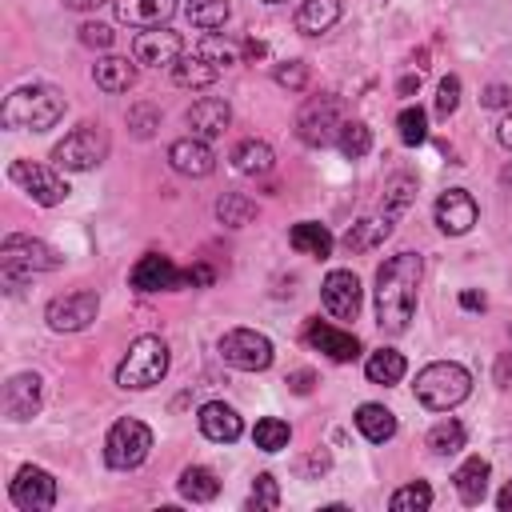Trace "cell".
I'll list each match as a JSON object with an SVG mask.
<instances>
[{
  "mask_svg": "<svg viewBox=\"0 0 512 512\" xmlns=\"http://www.w3.org/2000/svg\"><path fill=\"white\" fill-rule=\"evenodd\" d=\"M488 476H492V464L484 456H468L456 472H452V484H456V496L464 504H480L484 492H488Z\"/></svg>",
  "mask_w": 512,
  "mask_h": 512,
  "instance_id": "23",
  "label": "cell"
},
{
  "mask_svg": "<svg viewBox=\"0 0 512 512\" xmlns=\"http://www.w3.org/2000/svg\"><path fill=\"white\" fill-rule=\"evenodd\" d=\"M264 4H284V0H264Z\"/></svg>",
  "mask_w": 512,
  "mask_h": 512,
  "instance_id": "58",
  "label": "cell"
},
{
  "mask_svg": "<svg viewBox=\"0 0 512 512\" xmlns=\"http://www.w3.org/2000/svg\"><path fill=\"white\" fill-rule=\"evenodd\" d=\"M484 108H512V88L508 84H488L484 96H480Z\"/></svg>",
  "mask_w": 512,
  "mask_h": 512,
  "instance_id": "47",
  "label": "cell"
},
{
  "mask_svg": "<svg viewBox=\"0 0 512 512\" xmlns=\"http://www.w3.org/2000/svg\"><path fill=\"white\" fill-rule=\"evenodd\" d=\"M8 176H12L36 204H44V208L68 200V184H64V176H60L56 168H48V164H36V160H12Z\"/></svg>",
  "mask_w": 512,
  "mask_h": 512,
  "instance_id": "11",
  "label": "cell"
},
{
  "mask_svg": "<svg viewBox=\"0 0 512 512\" xmlns=\"http://www.w3.org/2000/svg\"><path fill=\"white\" fill-rule=\"evenodd\" d=\"M304 340H308L312 348H320V352H324L328 360H336V364H348V360L360 356V340H356L352 332L332 328V324H320V320H308Z\"/></svg>",
  "mask_w": 512,
  "mask_h": 512,
  "instance_id": "19",
  "label": "cell"
},
{
  "mask_svg": "<svg viewBox=\"0 0 512 512\" xmlns=\"http://www.w3.org/2000/svg\"><path fill=\"white\" fill-rule=\"evenodd\" d=\"M196 424H200V432H204L208 440H216V444H232V440H240V432H244L240 412H236L232 404H224V400H208V404H200Z\"/></svg>",
  "mask_w": 512,
  "mask_h": 512,
  "instance_id": "20",
  "label": "cell"
},
{
  "mask_svg": "<svg viewBox=\"0 0 512 512\" xmlns=\"http://www.w3.org/2000/svg\"><path fill=\"white\" fill-rule=\"evenodd\" d=\"M180 276H184V272H180L168 256L148 252V256H140V260L132 264L128 284H132L136 292H168V288H180Z\"/></svg>",
  "mask_w": 512,
  "mask_h": 512,
  "instance_id": "16",
  "label": "cell"
},
{
  "mask_svg": "<svg viewBox=\"0 0 512 512\" xmlns=\"http://www.w3.org/2000/svg\"><path fill=\"white\" fill-rule=\"evenodd\" d=\"M184 16L200 28V32H216L228 20V0H184Z\"/></svg>",
  "mask_w": 512,
  "mask_h": 512,
  "instance_id": "33",
  "label": "cell"
},
{
  "mask_svg": "<svg viewBox=\"0 0 512 512\" xmlns=\"http://www.w3.org/2000/svg\"><path fill=\"white\" fill-rule=\"evenodd\" d=\"M184 120H188L192 136L216 140V136H224V128L232 124V108H228V100H220V96H200V100L188 108Z\"/></svg>",
  "mask_w": 512,
  "mask_h": 512,
  "instance_id": "21",
  "label": "cell"
},
{
  "mask_svg": "<svg viewBox=\"0 0 512 512\" xmlns=\"http://www.w3.org/2000/svg\"><path fill=\"white\" fill-rule=\"evenodd\" d=\"M432 216H436V228L444 236H464V232H472L480 208H476V200H472L468 188H448V192H440Z\"/></svg>",
  "mask_w": 512,
  "mask_h": 512,
  "instance_id": "14",
  "label": "cell"
},
{
  "mask_svg": "<svg viewBox=\"0 0 512 512\" xmlns=\"http://www.w3.org/2000/svg\"><path fill=\"white\" fill-rule=\"evenodd\" d=\"M60 116H64V96L52 84H24L8 92L0 108L4 128H16V132H48Z\"/></svg>",
  "mask_w": 512,
  "mask_h": 512,
  "instance_id": "2",
  "label": "cell"
},
{
  "mask_svg": "<svg viewBox=\"0 0 512 512\" xmlns=\"http://www.w3.org/2000/svg\"><path fill=\"white\" fill-rule=\"evenodd\" d=\"M132 56L136 64H148V68H172L184 56V40L172 28H144L132 40Z\"/></svg>",
  "mask_w": 512,
  "mask_h": 512,
  "instance_id": "13",
  "label": "cell"
},
{
  "mask_svg": "<svg viewBox=\"0 0 512 512\" xmlns=\"http://www.w3.org/2000/svg\"><path fill=\"white\" fill-rule=\"evenodd\" d=\"M420 256L416 252H396L376 268V324L388 336L408 332L412 312H416V288H420Z\"/></svg>",
  "mask_w": 512,
  "mask_h": 512,
  "instance_id": "1",
  "label": "cell"
},
{
  "mask_svg": "<svg viewBox=\"0 0 512 512\" xmlns=\"http://www.w3.org/2000/svg\"><path fill=\"white\" fill-rule=\"evenodd\" d=\"M148 452H152V428H148L144 420H136V416L116 420V424L108 428V436H104V460H108V468H116V472L140 468V464L148 460Z\"/></svg>",
  "mask_w": 512,
  "mask_h": 512,
  "instance_id": "7",
  "label": "cell"
},
{
  "mask_svg": "<svg viewBox=\"0 0 512 512\" xmlns=\"http://www.w3.org/2000/svg\"><path fill=\"white\" fill-rule=\"evenodd\" d=\"M104 156H108V136L100 124H80L52 148V164L64 172H92L96 164H104Z\"/></svg>",
  "mask_w": 512,
  "mask_h": 512,
  "instance_id": "8",
  "label": "cell"
},
{
  "mask_svg": "<svg viewBox=\"0 0 512 512\" xmlns=\"http://www.w3.org/2000/svg\"><path fill=\"white\" fill-rule=\"evenodd\" d=\"M172 12L176 0H116V20L128 28H164Z\"/></svg>",
  "mask_w": 512,
  "mask_h": 512,
  "instance_id": "22",
  "label": "cell"
},
{
  "mask_svg": "<svg viewBox=\"0 0 512 512\" xmlns=\"http://www.w3.org/2000/svg\"><path fill=\"white\" fill-rule=\"evenodd\" d=\"M496 140H500V144H504V148L512 152V112H508V116L500 120V128H496Z\"/></svg>",
  "mask_w": 512,
  "mask_h": 512,
  "instance_id": "51",
  "label": "cell"
},
{
  "mask_svg": "<svg viewBox=\"0 0 512 512\" xmlns=\"http://www.w3.org/2000/svg\"><path fill=\"white\" fill-rule=\"evenodd\" d=\"M176 488H180V496H184V500H192V504H208V500H216L220 480H216V472H212V468H204V464H188V468L180 472Z\"/></svg>",
  "mask_w": 512,
  "mask_h": 512,
  "instance_id": "30",
  "label": "cell"
},
{
  "mask_svg": "<svg viewBox=\"0 0 512 512\" xmlns=\"http://www.w3.org/2000/svg\"><path fill=\"white\" fill-rule=\"evenodd\" d=\"M80 44H88V48H108V44H112V28H108V24H84V28H80Z\"/></svg>",
  "mask_w": 512,
  "mask_h": 512,
  "instance_id": "46",
  "label": "cell"
},
{
  "mask_svg": "<svg viewBox=\"0 0 512 512\" xmlns=\"http://www.w3.org/2000/svg\"><path fill=\"white\" fill-rule=\"evenodd\" d=\"M200 288V284H212V268L208 264H196V268H184V276H180V288Z\"/></svg>",
  "mask_w": 512,
  "mask_h": 512,
  "instance_id": "48",
  "label": "cell"
},
{
  "mask_svg": "<svg viewBox=\"0 0 512 512\" xmlns=\"http://www.w3.org/2000/svg\"><path fill=\"white\" fill-rule=\"evenodd\" d=\"M216 216H220V224H228V228H244V224L256 216V204H252L244 192H224V196L216 200Z\"/></svg>",
  "mask_w": 512,
  "mask_h": 512,
  "instance_id": "34",
  "label": "cell"
},
{
  "mask_svg": "<svg viewBox=\"0 0 512 512\" xmlns=\"http://www.w3.org/2000/svg\"><path fill=\"white\" fill-rule=\"evenodd\" d=\"M312 380H316V376H312L308 368H300V372H292V376H288V388L304 396V392H312Z\"/></svg>",
  "mask_w": 512,
  "mask_h": 512,
  "instance_id": "49",
  "label": "cell"
},
{
  "mask_svg": "<svg viewBox=\"0 0 512 512\" xmlns=\"http://www.w3.org/2000/svg\"><path fill=\"white\" fill-rule=\"evenodd\" d=\"M224 68L220 64H212V60H204L200 52H192V56H180L176 64H172V80L180 84V88H208V84H216V76H220Z\"/></svg>",
  "mask_w": 512,
  "mask_h": 512,
  "instance_id": "28",
  "label": "cell"
},
{
  "mask_svg": "<svg viewBox=\"0 0 512 512\" xmlns=\"http://www.w3.org/2000/svg\"><path fill=\"white\" fill-rule=\"evenodd\" d=\"M40 388L44 380L36 372H16L8 384H4V416L8 420H32L40 412Z\"/></svg>",
  "mask_w": 512,
  "mask_h": 512,
  "instance_id": "17",
  "label": "cell"
},
{
  "mask_svg": "<svg viewBox=\"0 0 512 512\" xmlns=\"http://www.w3.org/2000/svg\"><path fill=\"white\" fill-rule=\"evenodd\" d=\"M416 400L424 404V408H432V412H448V408H456V404H464L468 400V392H472V372L464 368V364H456V360H436V364H428V368H420L416 372Z\"/></svg>",
  "mask_w": 512,
  "mask_h": 512,
  "instance_id": "3",
  "label": "cell"
},
{
  "mask_svg": "<svg viewBox=\"0 0 512 512\" xmlns=\"http://www.w3.org/2000/svg\"><path fill=\"white\" fill-rule=\"evenodd\" d=\"M460 308H468V312H480V308H484V292H472V288H464V292H460Z\"/></svg>",
  "mask_w": 512,
  "mask_h": 512,
  "instance_id": "50",
  "label": "cell"
},
{
  "mask_svg": "<svg viewBox=\"0 0 512 512\" xmlns=\"http://www.w3.org/2000/svg\"><path fill=\"white\" fill-rule=\"evenodd\" d=\"M320 300L336 320H356L360 312V280L348 268H332L320 284Z\"/></svg>",
  "mask_w": 512,
  "mask_h": 512,
  "instance_id": "15",
  "label": "cell"
},
{
  "mask_svg": "<svg viewBox=\"0 0 512 512\" xmlns=\"http://www.w3.org/2000/svg\"><path fill=\"white\" fill-rule=\"evenodd\" d=\"M272 148L264 144V140H240L236 148H232V168L236 172H244V176H264V172H272Z\"/></svg>",
  "mask_w": 512,
  "mask_h": 512,
  "instance_id": "31",
  "label": "cell"
},
{
  "mask_svg": "<svg viewBox=\"0 0 512 512\" xmlns=\"http://www.w3.org/2000/svg\"><path fill=\"white\" fill-rule=\"evenodd\" d=\"M252 440H256V448H260V452H280V448H288L292 428H288L280 416H264V420H256Z\"/></svg>",
  "mask_w": 512,
  "mask_h": 512,
  "instance_id": "35",
  "label": "cell"
},
{
  "mask_svg": "<svg viewBox=\"0 0 512 512\" xmlns=\"http://www.w3.org/2000/svg\"><path fill=\"white\" fill-rule=\"evenodd\" d=\"M508 376H512V352L500 356V364H496V384H508Z\"/></svg>",
  "mask_w": 512,
  "mask_h": 512,
  "instance_id": "52",
  "label": "cell"
},
{
  "mask_svg": "<svg viewBox=\"0 0 512 512\" xmlns=\"http://www.w3.org/2000/svg\"><path fill=\"white\" fill-rule=\"evenodd\" d=\"M168 164H172L180 176L200 180V176H208V172L216 168V156H212L208 140H200V136H180V140L168 144Z\"/></svg>",
  "mask_w": 512,
  "mask_h": 512,
  "instance_id": "18",
  "label": "cell"
},
{
  "mask_svg": "<svg viewBox=\"0 0 512 512\" xmlns=\"http://www.w3.org/2000/svg\"><path fill=\"white\" fill-rule=\"evenodd\" d=\"M216 348H220V360L228 368H240V372H264L272 364V356H276L272 340L264 332H256V328H228Z\"/></svg>",
  "mask_w": 512,
  "mask_h": 512,
  "instance_id": "9",
  "label": "cell"
},
{
  "mask_svg": "<svg viewBox=\"0 0 512 512\" xmlns=\"http://www.w3.org/2000/svg\"><path fill=\"white\" fill-rule=\"evenodd\" d=\"M288 244L296 248V252H304V256H316V260H324V256H332V232L324 228V224H316V220H300V224H292V232H288Z\"/></svg>",
  "mask_w": 512,
  "mask_h": 512,
  "instance_id": "27",
  "label": "cell"
},
{
  "mask_svg": "<svg viewBox=\"0 0 512 512\" xmlns=\"http://www.w3.org/2000/svg\"><path fill=\"white\" fill-rule=\"evenodd\" d=\"M408 372V360L396 352V348H380V352H372L368 360H364V376L372 380V384H400V376Z\"/></svg>",
  "mask_w": 512,
  "mask_h": 512,
  "instance_id": "32",
  "label": "cell"
},
{
  "mask_svg": "<svg viewBox=\"0 0 512 512\" xmlns=\"http://www.w3.org/2000/svg\"><path fill=\"white\" fill-rule=\"evenodd\" d=\"M60 268V252L48 248L44 240L32 236H8L0 244V272H4V288H20L24 280H32V272H52Z\"/></svg>",
  "mask_w": 512,
  "mask_h": 512,
  "instance_id": "5",
  "label": "cell"
},
{
  "mask_svg": "<svg viewBox=\"0 0 512 512\" xmlns=\"http://www.w3.org/2000/svg\"><path fill=\"white\" fill-rule=\"evenodd\" d=\"M416 84H420V76H416V80H412V76H404V80H400V96H408Z\"/></svg>",
  "mask_w": 512,
  "mask_h": 512,
  "instance_id": "56",
  "label": "cell"
},
{
  "mask_svg": "<svg viewBox=\"0 0 512 512\" xmlns=\"http://www.w3.org/2000/svg\"><path fill=\"white\" fill-rule=\"evenodd\" d=\"M388 236H392V216H388V212L364 216V220H356V224L344 232V248H348V252H368V248L384 244Z\"/></svg>",
  "mask_w": 512,
  "mask_h": 512,
  "instance_id": "24",
  "label": "cell"
},
{
  "mask_svg": "<svg viewBox=\"0 0 512 512\" xmlns=\"http://www.w3.org/2000/svg\"><path fill=\"white\" fill-rule=\"evenodd\" d=\"M92 80L104 92H128L136 84V64H128V56H104L92 64Z\"/></svg>",
  "mask_w": 512,
  "mask_h": 512,
  "instance_id": "26",
  "label": "cell"
},
{
  "mask_svg": "<svg viewBox=\"0 0 512 512\" xmlns=\"http://www.w3.org/2000/svg\"><path fill=\"white\" fill-rule=\"evenodd\" d=\"M496 508H500V512H512V480L500 488V496H496Z\"/></svg>",
  "mask_w": 512,
  "mask_h": 512,
  "instance_id": "53",
  "label": "cell"
},
{
  "mask_svg": "<svg viewBox=\"0 0 512 512\" xmlns=\"http://www.w3.org/2000/svg\"><path fill=\"white\" fill-rule=\"evenodd\" d=\"M412 192H416V180H412V176H392V180H388V192H384V212L396 220V216L408 208Z\"/></svg>",
  "mask_w": 512,
  "mask_h": 512,
  "instance_id": "40",
  "label": "cell"
},
{
  "mask_svg": "<svg viewBox=\"0 0 512 512\" xmlns=\"http://www.w3.org/2000/svg\"><path fill=\"white\" fill-rule=\"evenodd\" d=\"M196 52L204 56V60H212V64H220V68H228V64H236V48L228 44V40H220V36H204L200 44H196Z\"/></svg>",
  "mask_w": 512,
  "mask_h": 512,
  "instance_id": "43",
  "label": "cell"
},
{
  "mask_svg": "<svg viewBox=\"0 0 512 512\" xmlns=\"http://www.w3.org/2000/svg\"><path fill=\"white\" fill-rule=\"evenodd\" d=\"M156 124H160V112H156L152 104H136V108H128V128H132V136L148 140Z\"/></svg>",
  "mask_w": 512,
  "mask_h": 512,
  "instance_id": "44",
  "label": "cell"
},
{
  "mask_svg": "<svg viewBox=\"0 0 512 512\" xmlns=\"http://www.w3.org/2000/svg\"><path fill=\"white\" fill-rule=\"evenodd\" d=\"M272 80L280 88H288V92H304L308 88V64L304 60H284V64H276Z\"/></svg>",
  "mask_w": 512,
  "mask_h": 512,
  "instance_id": "41",
  "label": "cell"
},
{
  "mask_svg": "<svg viewBox=\"0 0 512 512\" xmlns=\"http://www.w3.org/2000/svg\"><path fill=\"white\" fill-rule=\"evenodd\" d=\"M428 448L436 452V456H456L460 448H464V424L460 420H440L432 432H428Z\"/></svg>",
  "mask_w": 512,
  "mask_h": 512,
  "instance_id": "37",
  "label": "cell"
},
{
  "mask_svg": "<svg viewBox=\"0 0 512 512\" xmlns=\"http://www.w3.org/2000/svg\"><path fill=\"white\" fill-rule=\"evenodd\" d=\"M428 504H432V488L424 480H412V484H404V488H396L388 496V508L392 512H424Z\"/></svg>",
  "mask_w": 512,
  "mask_h": 512,
  "instance_id": "38",
  "label": "cell"
},
{
  "mask_svg": "<svg viewBox=\"0 0 512 512\" xmlns=\"http://www.w3.org/2000/svg\"><path fill=\"white\" fill-rule=\"evenodd\" d=\"M340 20V0H300L296 8V28L304 36H324Z\"/></svg>",
  "mask_w": 512,
  "mask_h": 512,
  "instance_id": "25",
  "label": "cell"
},
{
  "mask_svg": "<svg viewBox=\"0 0 512 512\" xmlns=\"http://www.w3.org/2000/svg\"><path fill=\"white\" fill-rule=\"evenodd\" d=\"M280 504V488H276V476L272 472H260L252 480V496H248V508H276Z\"/></svg>",
  "mask_w": 512,
  "mask_h": 512,
  "instance_id": "42",
  "label": "cell"
},
{
  "mask_svg": "<svg viewBox=\"0 0 512 512\" xmlns=\"http://www.w3.org/2000/svg\"><path fill=\"white\" fill-rule=\"evenodd\" d=\"M344 100L332 96V92H320V96H308L296 112V136L308 144V148H324V144H336L340 140V128H344Z\"/></svg>",
  "mask_w": 512,
  "mask_h": 512,
  "instance_id": "6",
  "label": "cell"
},
{
  "mask_svg": "<svg viewBox=\"0 0 512 512\" xmlns=\"http://www.w3.org/2000/svg\"><path fill=\"white\" fill-rule=\"evenodd\" d=\"M356 428H360L364 440L384 444V440L396 436V416H392V408H384V404H360V408H356Z\"/></svg>",
  "mask_w": 512,
  "mask_h": 512,
  "instance_id": "29",
  "label": "cell"
},
{
  "mask_svg": "<svg viewBox=\"0 0 512 512\" xmlns=\"http://www.w3.org/2000/svg\"><path fill=\"white\" fill-rule=\"evenodd\" d=\"M104 0H64V8H72V12H88V8H100Z\"/></svg>",
  "mask_w": 512,
  "mask_h": 512,
  "instance_id": "54",
  "label": "cell"
},
{
  "mask_svg": "<svg viewBox=\"0 0 512 512\" xmlns=\"http://www.w3.org/2000/svg\"><path fill=\"white\" fill-rule=\"evenodd\" d=\"M500 180H504V184H512V164H508V168L500 172Z\"/></svg>",
  "mask_w": 512,
  "mask_h": 512,
  "instance_id": "57",
  "label": "cell"
},
{
  "mask_svg": "<svg viewBox=\"0 0 512 512\" xmlns=\"http://www.w3.org/2000/svg\"><path fill=\"white\" fill-rule=\"evenodd\" d=\"M168 372V344L160 336H136L116 368V384L128 392H144L152 384H160Z\"/></svg>",
  "mask_w": 512,
  "mask_h": 512,
  "instance_id": "4",
  "label": "cell"
},
{
  "mask_svg": "<svg viewBox=\"0 0 512 512\" xmlns=\"http://www.w3.org/2000/svg\"><path fill=\"white\" fill-rule=\"evenodd\" d=\"M8 496L24 512H44V508L56 504V480H52V472H44L36 464H24V468H16Z\"/></svg>",
  "mask_w": 512,
  "mask_h": 512,
  "instance_id": "12",
  "label": "cell"
},
{
  "mask_svg": "<svg viewBox=\"0 0 512 512\" xmlns=\"http://www.w3.org/2000/svg\"><path fill=\"white\" fill-rule=\"evenodd\" d=\"M396 128H400V140L412 148V144H424L428 140V112L420 104H408L400 116H396Z\"/></svg>",
  "mask_w": 512,
  "mask_h": 512,
  "instance_id": "39",
  "label": "cell"
},
{
  "mask_svg": "<svg viewBox=\"0 0 512 512\" xmlns=\"http://www.w3.org/2000/svg\"><path fill=\"white\" fill-rule=\"evenodd\" d=\"M244 56H248V60H260V56H264V44H260V40H244Z\"/></svg>",
  "mask_w": 512,
  "mask_h": 512,
  "instance_id": "55",
  "label": "cell"
},
{
  "mask_svg": "<svg viewBox=\"0 0 512 512\" xmlns=\"http://www.w3.org/2000/svg\"><path fill=\"white\" fill-rule=\"evenodd\" d=\"M96 312H100V296L92 288H80V292H64V296L48 300L44 320L52 332H80L96 320Z\"/></svg>",
  "mask_w": 512,
  "mask_h": 512,
  "instance_id": "10",
  "label": "cell"
},
{
  "mask_svg": "<svg viewBox=\"0 0 512 512\" xmlns=\"http://www.w3.org/2000/svg\"><path fill=\"white\" fill-rule=\"evenodd\" d=\"M340 152L348 156V160H364L368 152H372V128L364 124V120H348L344 128H340Z\"/></svg>",
  "mask_w": 512,
  "mask_h": 512,
  "instance_id": "36",
  "label": "cell"
},
{
  "mask_svg": "<svg viewBox=\"0 0 512 512\" xmlns=\"http://www.w3.org/2000/svg\"><path fill=\"white\" fill-rule=\"evenodd\" d=\"M456 108H460V80H456V76H444L440 88H436V116L448 120Z\"/></svg>",
  "mask_w": 512,
  "mask_h": 512,
  "instance_id": "45",
  "label": "cell"
}]
</instances>
